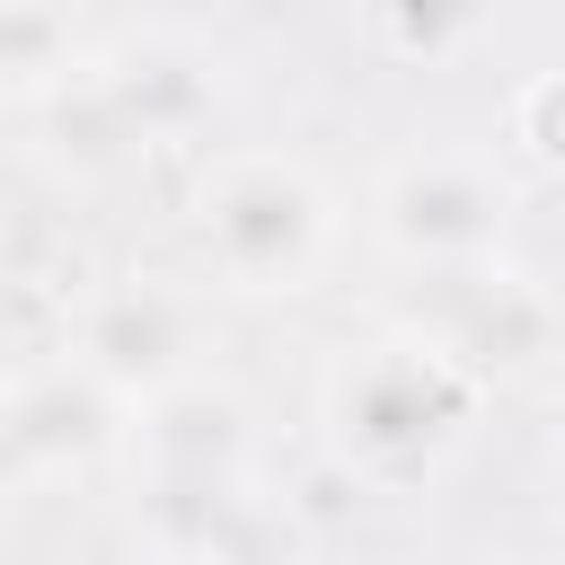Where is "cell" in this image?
I'll use <instances>...</instances> for the list:
<instances>
[{
    "mask_svg": "<svg viewBox=\"0 0 565 565\" xmlns=\"http://www.w3.org/2000/svg\"><path fill=\"white\" fill-rule=\"evenodd\" d=\"M556 530H565V468H556Z\"/></svg>",
    "mask_w": 565,
    "mask_h": 565,
    "instance_id": "cell-14",
    "label": "cell"
},
{
    "mask_svg": "<svg viewBox=\"0 0 565 565\" xmlns=\"http://www.w3.org/2000/svg\"><path fill=\"white\" fill-rule=\"evenodd\" d=\"M132 415L141 406L124 388H106L71 344L18 362L9 388H0V459H9V486L35 494V486H62V477L106 468L132 441Z\"/></svg>",
    "mask_w": 565,
    "mask_h": 565,
    "instance_id": "cell-5",
    "label": "cell"
},
{
    "mask_svg": "<svg viewBox=\"0 0 565 565\" xmlns=\"http://www.w3.org/2000/svg\"><path fill=\"white\" fill-rule=\"evenodd\" d=\"M503 141H512V159H521V168L565 177V71L521 79V97H512V115H503Z\"/></svg>",
    "mask_w": 565,
    "mask_h": 565,
    "instance_id": "cell-12",
    "label": "cell"
},
{
    "mask_svg": "<svg viewBox=\"0 0 565 565\" xmlns=\"http://www.w3.org/2000/svg\"><path fill=\"white\" fill-rule=\"evenodd\" d=\"M79 71H88V53L71 44V0H0V88L18 115H35Z\"/></svg>",
    "mask_w": 565,
    "mask_h": 565,
    "instance_id": "cell-9",
    "label": "cell"
},
{
    "mask_svg": "<svg viewBox=\"0 0 565 565\" xmlns=\"http://www.w3.org/2000/svg\"><path fill=\"white\" fill-rule=\"evenodd\" d=\"M512 177L477 150H406L388 159L380 194H371V230L388 256H406L415 274L433 265H477V256H503L512 238Z\"/></svg>",
    "mask_w": 565,
    "mask_h": 565,
    "instance_id": "cell-4",
    "label": "cell"
},
{
    "mask_svg": "<svg viewBox=\"0 0 565 565\" xmlns=\"http://www.w3.org/2000/svg\"><path fill=\"white\" fill-rule=\"evenodd\" d=\"M486 26H494V0H371V35H380V53L406 62V71L459 62Z\"/></svg>",
    "mask_w": 565,
    "mask_h": 565,
    "instance_id": "cell-11",
    "label": "cell"
},
{
    "mask_svg": "<svg viewBox=\"0 0 565 565\" xmlns=\"http://www.w3.org/2000/svg\"><path fill=\"white\" fill-rule=\"evenodd\" d=\"M477 406H486V380L468 362H450L415 327H388V335H362L327 362L318 433H327V459L353 486L397 494V486H424L468 441Z\"/></svg>",
    "mask_w": 565,
    "mask_h": 565,
    "instance_id": "cell-1",
    "label": "cell"
},
{
    "mask_svg": "<svg viewBox=\"0 0 565 565\" xmlns=\"http://www.w3.org/2000/svg\"><path fill=\"white\" fill-rule=\"evenodd\" d=\"M203 565H309V547H300V521H291L282 503L247 494V512L203 547Z\"/></svg>",
    "mask_w": 565,
    "mask_h": 565,
    "instance_id": "cell-13",
    "label": "cell"
},
{
    "mask_svg": "<svg viewBox=\"0 0 565 565\" xmlns=\"http://www.w3.org/2000/svg\"><path fill=\"white\" fill-rule=\"evenodd\" d=\"M115 124L132 132V150H177V141H203L212 132V106H221V62L168 26H141L106 53H88Z\"/></svg>",
    "mask_w": 565,
    "mask_h": 565,
    "instance_id": "cell-7",
    "label": "cell"
},
{
    "mask_svg": "<svg viewBox=\"0 0 565 565\" xmlns=\"http://www.w3.org/2000/svg\"><path fill=\"white\" fill-rule=\"evenodd\" d=\"M397 327H415L424 344H441L450 362H468L486 388L539 371V362L565 344V309H556V291H547L530 265H512V256L433 265V274L406 291V318H397Z\"/></svg>",
    "mask_w": 565,
    "mask_h": 565,
    "instance_id": "cell-3",
    "label": "cell"
},
{
    "mask_svg": "<svg viewBox=\"0 0 565 565\" xmlns=\"http://www.w3.org/2000/svg\"><path fill=\"white\" fill-rule=\"evenodd\" d=\"M247 459H256V415L212 371L159 388L132 415V468L150 477H247Z\"/></svg>",
    "mask_w": 565,
    "mask_h": 565,
    "instance_id": "cell-8",
    "label": "cell"
},
{
    "mask_svg": "<svg viewBox=\"0 0 565 565\" xmlns=\"http://www.w3.org/2000/svg\"><path fill=\"white\" fill-rule=\"evenodd\" d=\"M203 300L177 282V274H115V282H88L71 300V327L62 344L106 380L124 388L132 406H150L159 388L194 380L203 371Z\"/></svg>",
    "mask_w": 565,
    "mask_h": 565,
    "instance_id": "cell-6",
    "label": "cell"
},
{
    "mask_svg": "<svg viewBox=\"0 0 565 565\" xmlns=\"http://www.w3.org/2000/svg\"><path fill=\"white\" fill-rule=\"evenodd\" d=\"M35 124H44V159H53L71 185H88V177H115V168L132 159V132L115 124V106H106L97 71H79L71 88H53V97L35 106Z\"/></svg>",
    "mask_w": 565,
    "mask_h": 565,
    "instance_id": "cell-10",
    "label": "cell"
},
{
    "mask_svg": "<svg viewBox=\"0 0 565 565\" xmlns=\"http://www.w3.org/2000/svg\"><path fill=\"white\" fill-rule=\"evenodd\" d=\"M185 230H194V256L221 291L291 300L327 274L335 203L291 150H221L185 185Z\"/></svg>",
    "mask_w": 565,
    "mask_h": 565,
    "instance_id": "cell-2",
    "label": "cell"
}]
</instances>
